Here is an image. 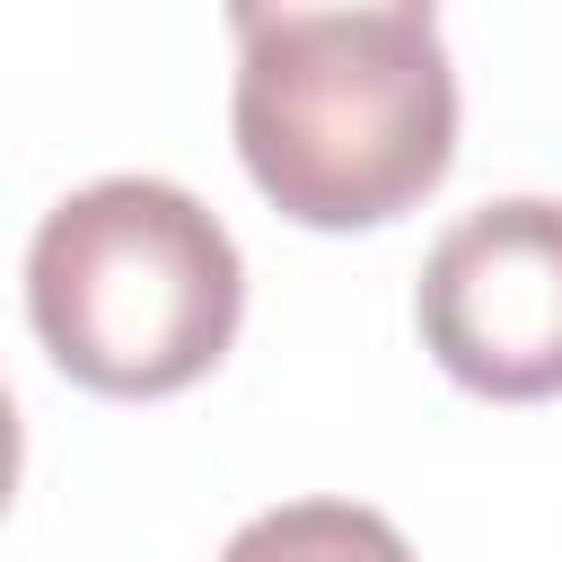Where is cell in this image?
Masks as SVG:
<instances>
[{
  "mask_svg": "<svg viewBox=\"0 0 562 562\" xmlns=\"http://www.w3.org/2000/svg\"><path fill=\"white\" fill-rule=\"evenodd\" d=\"M228 132L299 228H386L457 158V61L413 9H307L237 35Z\"/></svg>",
  "mask_w": 562,
  "mask_h": 562,
  "instance_id": "obj_1",
  "label": "cell"
},
{
  "mask_svg": "<svg viewBox=\"0 0 562 562\" xmlns=\"http://www.w3.org/2000/svg\"><path fill=\"white\" fill-rule=\"evenodd\" d=\"M246 316V263L220 211L167 176H97L26 246V325L88 395L149 404L211 378Z\"/></svg>",
  "mask_w": 562,
  "mask_h": 562,
  "instance_id": "obj_2",
  "label": "cell"
},
{
  "mask_svg": "<svg viewBox=\"0 0 562 562\" xmlns=\"http://www.w3.org/2000/svg\"><path fill=\"white\" fill-rule=\"evenodd\" d=\"M430 360L492 404L562 395V202L509 193L465 211L413 290Z\"/></svg>",
  "mask_w": 562,
  "mask_h": 562,
  "instance_id": "obj_3",
  "label": "cell"
},
{
  "mask_svg": "<svg viewBox=\"0 0 562 562\" xmlns=\"http://www.w3.org/2000/svg\"><path fill=\"white\" fill-rule=\"evenodd\" d=\"M220 562H413V544L395 536V518L360 501H281L246 518L220 544Z\"/></svg>",
  "mask_w": 562,
  "mask_h": 562,
  "instance_id": "obj_4",
  "label": "cell"
},
{
  "mask_svg": "<svg viewBox=\"0 0 562 562\" xmlns=\"http://www.w3.org/2000/svg\"><path fill=\"white\" fill-rule=\"evenodd\" d=\"M220 9H228V35H255V26L307 18V9H413V18H430L439 0H220Z\"/></svg>",
  "mask_w": 562,
  "mask_h": 562,
  "instance_id": "obj_5",
  "label": "cell"
},
{
  "mask_svg": "<svg viewBox=\"0 0 562 562\" xmlns=\"http://www.w3.org/2000/svg\"><path fill=\"white\" fill-rule=\"evenodd\" d=\"M18 465H26V430H18V404H9V386H0V509L18 501Z\"/></svg>",
  "mask_w": 562,
  "mask_h": 562,
  "instance_id": "obj_6",
  "label": "cell"
}]
</instances>
